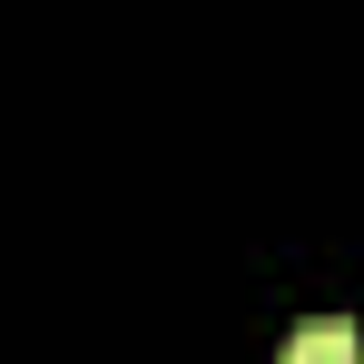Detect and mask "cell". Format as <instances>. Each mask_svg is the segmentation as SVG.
Wrapping results in <instances>:
<instances>
[{"mask_svg": "<svg viewBox=\"0 0 364 364\" xmlns=\"http://www.w3.org/2000/svg\"><path fill=\"white\" fill-rule=\"evenodd\" d=\"M345 355H355V325H335V315L286 335V364H345Z\"/></svg>", "mask_w": 364, "mask_h": 364, "instance_id": "1", "label": "cell"}]
</instances>
